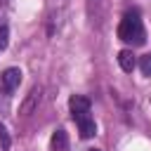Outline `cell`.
<instances>
[{
	"instance_id": "obj_1",
	"label": "cell",
	"mask_w": 151,
	"mask_h": 151,
	"mask_svg": "<svg viewBox=\"0 0 151 151\" xmlns=\"http://www.w3.org/2000/svg\"><path fill=\"white\" fill-rule=\"evenodd\" d=\"M118 38L123 42H130V45H142L146 40V33H144V24L139 19V12H127L123 19H120V26H118Z\"/></svg>"
},
{
	"instance_id": "obj_2",
	"label": "cell",
	"mask_w": 151,
	"mask_h": 151,
	"mask_svg": "<svg viewBox=\"0 0 151 151\" xmlns=\"http://www.w3.org/2000/svg\"><path fill=\"white\" fill-rule=\"evenodd\" d=\"M19 83H21V71L17 66H9V68H5L0 73V90H5V92L12 94L19 87Z\"/></svg>"
},
{
	"instance_id": "obj_3",
	"label": "cell",
	"mask_w": 151,
	"mask_h": 151,
	"mask_svg": "<svg viewBox=\"0 0 151 151\" xmlns=\"http://www.w3.org/2000/svg\"><path fill=\"white\" fill-rule=\"evenodd\" d=\"M40 97H42V87H40V85L31 87V90H28V94H26V99L21 101V109H19V113H21V116H31V113L38 109V104H40Z\"/></svg>"
},
{
	"instance_id": "obj_4",
	"label": "cell",
	"mask_w": 151,
	"mask_h": 151,
	"mask_svg": "<svg viewBox=\"0 0 151 151\" xmlns=\"http://www.w3.org/2000/svg\"><path fill=\"white\" fill-rule=\"evenodd\" d=\"M90 106H92V104H90V99H87L85 94H73V97L68 99V109H71L73 120L87 116V113H90Z\"/></svg>"
},
{
	"instance_id": "obj_5",
	"label": "cell",
	"mask_w": 151,
	"mask_h": 151,
	"mask_svg": "<svg viewBox=\"0 0 151 151\" xmlns=\"http://www.w3.org/2000/svg\"><path fill=\"white\" fill-rule=\"evenodd\" d=\"M78 123V132H80V137L83 139H90V137H94L97 134V125H94V118L87 113V116H83V118H78L76 120Z\"/></svg>"
},
{
	"instance_id": "obj_6",
	"label": "cell",
	"mask_w": 151,
	"mask_h": 151,
	"mask_svg": "<svg viewBox=\"0 0 151 151\" xmlns=\"http://www.w3.org/2000/svg\"><path fill=\"white\" fill-rule=\"evenodd\" d=\"M68 146V137H66V130H54L52 137H50V151H66Z\"/></svg>"
},
{
	"instance_id": "obj_7",
	"label": "cell",
	"mask_w": 151,
	"mask_h": 151,
	"mask_svg": "<svg viewBox=\"0 0 151 151\" xmlns=\"http://www.w3.org/2000/svg\"><path fill=\"white\" fill-rule=\"evenodd\" d=\"M118 64H120V68H123L125 73H132L134 66H137V59H134L132 50H120V52H118Z\"/></svg>"
},
{
	"instance_id": "obj_8",
	"label": "cell",
	"mask_w": 151,
	"mask_h": 151,
	"mask_svg": "<svg viewBox=\"0 0 151 151\" xmlns=\"http://www.w3.org/2000/svg\"><path fill=\"white\" fill-rule=\"evenodd\" d=\"M9 104H12V97H9V92L0 90V116H7V113H9Z\"/></svg>"
},
{
	"instance_id": "obj_9",
	"label": "cell",
	"mask_w": 151,
	"mask_h": 151,
	"mask_svg": "<svg viewBox=\"0 0 151 151\" xmlns=\"http://www.w3.org/2000/svg\"><path fill=\"white\" fill-rule=\"evenodd\" d=\"M0 146H2V151H9V146H12V137L2 123H0Z\"/></svg>"
},
{
	"instance_id": "obj_10",
	"label": "cell",
	"mask_w": 151,
	"mask_h": 151,
	"mask_svg": "<svg viewBox=\"0 0 151 151\" xmlns=\"http://www.w3.org/2000/svg\"><path fill=\"white\" fill-rule=\"evenodd\" d=\"M139 71H142V76H146V78L151 76V52L139 59Z\"/></svg>"
},
{
	"instance_id": "obj_11",
	"label": "cell",
	"mask_w": 151,
	"mask_h": 151,
	"mask_svg": "<svg viewBox=\"0 0 151 151\" xmlns=\"http://www.w3.org/2000/svg\"><path fill=\"white\" fill-rule=\"evenodd\" d=\"M9 45V28L7 26H0V52H5Z\"/></svg>"
},
{
	"instance_id": "obj_12",
	"label": "cell",
	"mask_w": 151,
	"mask_h": 151,
	"mask_svg": "<svg viewBox=\"0 0 151 151\" xmlns=\"http://www.w3.org/2000/svg\"><path fill=\"white\" fill-rule=\"evenodd\" d=\"M87 151H99V149H87Z\"/></svg>"
}]
</instances>
